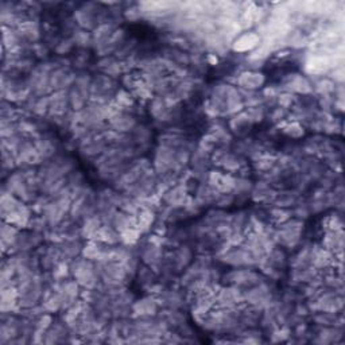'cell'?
Returning a JSON list of instances; mask_svg holds the SVG:
<instances>
[{
    "mask_svg": "<svg viewBox=\"0 0 345 345\" xmlns=\"http://www.w3.org/2000/svg\"><path fill=\"white\" fill-rule=\"evenodd\" d=\"M259 43V38L255 34H247L244 37H240L236 41L235 44V50H240V51H247L251 50L252 47H255Z\"/></svg>",
    "mask_w": 345,
    "mask_h": 345,
    "instance_id": "cell-1",
    "label": "cell"
},
{
    "mask_svg": "<svg viewBox=\"0 0 345 345\" xmlns=\"http://www.w3.org/2000/svg\"><path fill=\"white\" fill-rule=\"evenodd\" d=\"M239 83H240V85L248 89L258 88V86H260L263 84V76L258 73H246L240 77Z\"/></svg>",
    "mask_w": 345,
    "mask_h": 345,
    "instance_id": "cell-2",
    "label": "cell"
}]
</instances>
